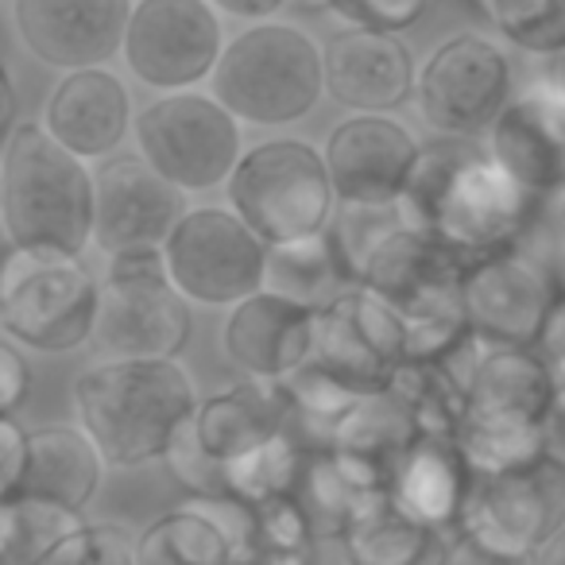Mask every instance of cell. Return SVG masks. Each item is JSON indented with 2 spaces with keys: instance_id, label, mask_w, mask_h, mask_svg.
<instances>
[{
  "instance_id": "1",
  "label": "cell",
  "mask_w": 565,
  "mask_h": 565,
  "mask_svg": "<svg viewBox=\"0 0 565 565\" xmlns=\"http://www.w3.org/2000/svg\"><path fill=\"white\" fill-rule=\"evenodd\" d=\"M539 198L472 136H438L426 143L399 198L407 225H418L465 259L515 248Z\"/></svg>"
},
{
  "instance_id": "12",
  "label": "cell",
  "mask_w": 565,
  "mask_h": 565,
  "mask_svg": "<svg viewBox=\"0 0 565 565\" xmlns=\"http://www.w3.org/2000/svg\"><path fill=\"white\" fill-rule=\"evenodd\" d=\"M171 279L198 307H236L264 287L267 241L228 205H198L163 244Z\"/></svg>"
},
{
  "instance_id": "15",
  "label": "cell",
  "mask_w": 565,
  "mask_h": 565,
  "mask_svg": "<svg viewBox=\"0 0 565 565\" xmlns=\"http://www.w3.org/2000/svg\"><path fill=\"white\" fill-rule=\"evenodd\" d=\"M225 43L210 0H136L120 55L136 82L156 94H174L210 78Z\"/></svg>"
},
{
  "instance_id": "16",
  "label": "cell",
  "mask_w": 565,
  "mask_h": 565,
  "mask_svg": "<svg viewBox=\"0 0 565 565\" xmlns=\"http://www.w3.org/2000/svg\"><path fill=\"white\" fill-rule=\"evenodd\" d=\"M565 287L550 264L523 248L488 252L469 259L465 271V318L472 333L492 345H534Z\"/></svg>"
},
{
  "instance_id": "10",
  "label": "cell",
  "mask_w": 565,
  "mask_h": 565,
  "mask_svg": "<svg viewBox=\"0 0 565 565\" xmlns=\"http://www.w3.org/2000/svg\"><path fill=\"white\" fill-rule=\"evenodd\" d=\"M244 120L217 94L174 89L136 117V151L186 194L225 186L244 156Z\"/></svg>"
},
{
  "instance_id": "19",
  "label": "cell",
  "mask_w": 565,
  "mask_h": 565,
  "mask_svg": "<svg viewBox=\"0 0 565 565\" xmlns=\"http://www.w3.org/2000/svg\"><path fill=\"white\" fill-rule=\"evenodd\" d=\"M136 0H17L12 20L28 55L55 71L105 66L125 51Z\"/></svg>"
},
{
  "instance_id": "30",
  "label": "cell",
  "mask_w": 565,
  "mask_h": 565,
  "mask_svg": "<svg viewBox=\"0 0 565 565\" xmlns=\"http://www.w3.org/2000/svg\"><path fill=\"white\" fill-rule=\"evenodd\" d=\"M86 523L82 511L63 503L12 495L0 500V562L4 565H47V557Z\"/></svg>"
},
{
  "instance_id": "38",
  "label": "cell",
  "mask_w": 565,
  "mask_h": 565,
  "mask_svg": "<svg viewBox=\"0 0 565 565\" xmlns=\"http://www.w3.org/2000/svg\"><path fill=\"white\" fill-rule=\"evenodd\" d=\"M210 4L217 12H225V17L248 20V24L279 17L282 9H295V0H210Z\"/></svg>"
},
{
  "instance_id": "2",
  "label": "cell",
  "mask_w": 565,
  "mask_h": 565,
  "mask_svg": "<svg viewBox=\"0 0 565 565\" xmlns=\"http://www.w3.org/2000/svg\"><path fill=\"white\" fill-rule=\"evenodd\" d=\"M74 407L109 469H140L198 415V387L179 356H109L78 376Z\"/></svg>"
},
{
  "instance_id": "32",
  "label": "cell",
  "mask_w": 565,
  "mask_h": 565,
  "mask_svg": "<svg viewBox=\"0 0 565 565\" xmlns=\"http://www.w3.org/2000/svg\"><path fill=\"white\" fill-rule=\"evenodd\" d=\"M315 539V519L299 495L252 503V557H302Z\"/></svg>"
},
{
  "instance_id": "14",
  "label": "cell",
  "mask_w": 565,
  "mask_h": 565,
  "mask_svg": "<svg viewBox=\"0 0 565 565\" xmlns=\"http://www.w3.org/2000/svg\"><path fill=\"white\" fill-rule=\"evenodd\" d=\"M411 361L407 322L380 295L353 282L318 307L310 364L330 372L353 392H384Z\"/></svg>"
},
{
  "instance_id": "4",
  "label": "cell",
  "mask_w": 565,
  "mask_h": 565,
  "mask_svg": "<svg viewBox=\"0 0 565 565\" xmlns=\"http://www.w3.org/2000/svg\"><path fill=\"white\" fill-rule=\"evenodd\" d=\"M469 259L418 225H395L361 267V287L387 302L407 322L411 356L441 361L472 341L465 318Z\"/></svg>"
},
{
  "instance_id": "27",
  "label": "cell",
  "mask_w": 565,
  "mask_h": 565,
  "mask_svg": "<svg viewBox=\"0 0 565 565\" xmlns=\"http://www.w3.org/2000/svg\"><path fill=\"white\" fill-rule=\"evenodd\" d=\"M102 446L89 438L86 426H40L32 430V454H28V469L20 484L0 500L12 495H35V500L63 503L71 511H86V503L97 495L105 480Z\"/></svg>"
},
{
  "instance_id": "18",
  "label": "cell",
  "mask_w": 565,
  "mask_h": 565,
  "mask_svg": "<svg viewBox=\"0 0 565 565\" xmlns=\"http://www.w3.org/2000/svg\"><path fill=\"white\" fill-rule=\"evenodd\" d=\"M338 205H399L423 143L387 113H353L326 140Z\"/></svg>"
},
{
  "instance_id": "21",
  "label": "cell",
  "mask_w": 565,
  "mask_h": 565,
  "mask_svg": "<svg viewBox=\"0 0 565 565\" xmlns=\"http://www.w3.org/2000/svg\"><path fill=\"white\" fill-rule=\"evenodd\" d=\"M488 151L534 198L565 194V97L534 74L488 128Z\"/></svg>"
},
{
  "instance_id": "42",
  "label": "cell",
  "mask_w": 565,
  "mask_h": 565,
  "mask_svg": "<svg viewBox=\"0 0 565 565\" xmlns=\"http://www.w3.org/2000/svg\"><path fill=\"white\" fill-rule=\"evenodd\" d=\"M539 562H565V526L554 534V539L546 542V546H542Z\"/></svg>"
},
{
  "instance_id": "34",
  "label": "cell",
  "mask_w": 565,
  "mask_h": 565,
  "mask_svg": "<svg viewBox=\"0 0 565 565\" xmlns=\"http://www.w3.org/2000/svg\"><path fill=\"white\" fill-rule=\"evenodd\" d=\"M322 9L341 17L345 24L407 32L411 24H418L426 17L430 0H322Z\"/></svg>"
},
{
  "instance_id": "43",
  "label": "cell",
  "mask_w": 565,
  "mask_h": 565,
  "mask_svg": "<svg viewBox=\"0 0 565 565\" xmlns=\"http://www.w3.org/2000/svg\"><path fill=\"white\" fill-rule=\"evenodd\" d=\"M472 9H480V12H488V4H492V0H469Z\"/></svg>"
},
{
  "instance_id": "23",
  "label": "cell",
  "mask_w": 565,
  "mask_h": 565,
  "mask_svg": "<svg viewBox=\"0 0 565 565\" xmlns=\"http://www.w3.org/2000/svg\"><path fill=\"white\" fill-rule=\"evenodd\" d=\"M252 557V503L241 495H190L140 534V565H217Z\"/></svg>"
},
{
  "instance_id": "36",
  "label": "cell",
  "mask_w": 565,
  "mask_h": 565,
  "mask_svg": "<svg viewBox=\"0 0 565 565\" xmlns=\"http://www.w3.org/2000/svg\"><path fill=\"white\" fill-rule=\"evenodd\" d=\"M20 349L24 345H17L12 338L0 349V411H4V415H17L20 403L32 392V369H28Z\"/></svg>"
},
{
  "instance_id": "35",
  "label": "cell",
  "mask_w": 565,
  "mask_h": 565,
  "mask_svg": "<svg viewBox=\"0 0 565 565\" xmlns=\"http://www.w3.org/2000/svg\"><path fill=\"white\" fill-rule=\"evenodd\" d=\"M32 454V430L17 423L12 415L0 418V495H9L20 484Z\"/></svg>"
},
{
  "instance_id": "28",
  "label": "cell",
  "mask_w": 565,
  "mask_h": 565,
  "mask_svg": "<svg viewBox=\"0 0 565 565\" xmlns=\"http://www.w3.org/2000/svg\"><path fill=\"white\" fill-rule=\"evenodd\" d=\"M353 282L356 279H353V267H349V256L341 248L338 233H330V228L267 244V271H264L267 291H279L287 299L322 307L326 299H333V295L353 287Z\"/></svg>"
},
{
  "instance_id": "31",
  "label": "cell",
  "mask_w": 565,
  "mask_h": 565,
  "mask_svg": "<svg viewBox=\"0 0 565 565\" xmlns=\"http://www.w3.org/2000/svg\"><path fill=\"white\" fill-rule=\"evenodd\" d=\"M484 17L503 40L534 58L565 51V0H492Z\"/></svg>"
},
{
  "instance_id": "24",
  "label": "cell",
  "mask_w": 565,
  "mask_h": 565,
  "mask_svg": "<svg viewBox=\"0 0 565 565\" xmlns=\"http://www.w3.org/2000/svg\"><path fill=\"white\" fill-rule=\"evenodd\" d=\"M43 125L74 156H82L86 163H102V159L117 156L120 143L132 136V94L117 74L102 71V66L71 71L51 89Z\"/></svg>"
},
{
  "instance_id": "37",
  "label": "cell",
  "mask_w": 565,
  "mask_h": 565,
  "mask_svg": "<svg viewBox=\"0 0 565 565\" xmlns=\"http://www.w3.org/2000/svg\"><path fill=\"white\" fill-rule=\"evenodd\" d=\"M534 349H539L542 361L554 369V376L565 380V291L557 295V302H554V310H550V318H546V326H542Z\"/></svg>"
},
{
  "instance_id": "44",
  "label": "cell",
  "mask_w": 565,
  "mask_h": 565,
  "mask_svg": "<svg viewBox=\"0 0 565 565\" xmlns=\"http://www.w3.org/2000/svg\"><path fill=\"white\" fill-rule=\"evenodd\" d=\"M557 213H562V236H565V194H562V210Z\"/></svg>"
},
{
  "instance_id": "29",
  "label": "cell",
  "mask_w": 565,
  "mask_h": 565,
  "mask_svg": "<svg viewBox=\"0 0 565 565\" xmlns=\"http://www.w3.org/2000/svg\"><path fill=\"white\" fill-rule=\"evenodd\" d=\"M345 542L353 550V562L369 565L446 562L449 531H434V526L418 523L411 511H403L392 500V492H384L349 523Z\"/></svg>"
},
{
  "instance_id": "25",
  "label": "cell",
  "mask_w": 565,
  "mask_h": 565,
  "mask_svg": "<svg viewBox=\"0 0 565 565\" xmlns=\"http://www.w3.org/2000/svg\"><path fill=\"white\" fill-rule=\"evenodd\" d=\"M472 488V465L449 434H418L392 465V500L434 531H454Z\"/></svg>"
},
{
  "instance_id": "17",
  "label": "cell",
  "mask_w": 565,
  "mask_h": 565,
  "mask_svg": "<svg viewBox=\"0 0 565 565\" xmlns=\"http://www.w3.org/2000/svg\"><path fill=\"white\" fill-rule=\"evenodd\" d=\"M186 190L136 156H109L97 167L94 244L113 256L128 248H163L167 236L186 217Z\"/></svg>"
},
{
  "instance_id": "26",
  "label": "cell",
  "mask_w": 565,
  "mask_h": 565,
  "mask_svg": "<svg viewBox=\"0 0 565 565\" xmlns=\"http://www.w3.org/2000/svg\"><path fill=\"white\" fill-rule=\"evenodd\" d=\"M194 430L217 461L233 465L275 434L291 430V395L282 380H241L213 399L198 403Z\"/></svg>"
},
{
  "instance_id": "40",
  "label": "cell",
  "mask_w": 565,
  "mask_h": 565,
  "mask_svg": "<svg viewBox=\"0 0 565 565\" xmlns=\"http://www.w3.org/2000/svg\"><path fill=\"white\" fill-rule=\"evenodd\" d=\"M17 109H20L17 78H12V74H4V113H0V128H4V136H12V128L20 125V120H17Z\"/></svg>"
},
{
  "instance_id": "9",
  "label": "cell",
  "mask_w": 565,
  "mask_h": 565,
  "mask_svg": "<svg viewBox=\"0 0 565 565\" xmlns=\"http://www.w3.org/2000/svg\"><path fill=\"white\" fill-rule=\"evenodd\" d=\"M565 526V461L550 449L495 472H472L457 531L472 534L495 562H539Z\"/></svg>"
},
{
  "instance_id": "8",
  "label": "cell",
  "mask_w": 565,
  "mask_h": 565,
  "mask_svg": "<svg viewBox=\"0 0 565 565\" xmlns=\"http://www.w3.org/2000/svg\"><path fill=\"white\" fill-rule=\"evenodd\" d=\"M228 205L267 244L330 228L338 190L326 151L307 140H264L248 148L225 182Z\"/></svg>"
},
{
  "instance_id": "13",
  "label": "cell",
  "mask_w": 565,
  "mask_h": 565,
  "mask_svg": "<svg viewBox=\"0 0 565 565\" xmlns=\"http://www.w3.org/2000/svg\"><path fill=\"white\" fill-rule=\"evenodd\" d=\"M515 97L511 58L484 35H454L418 66V117L438 136H480Z\"/></svg>"
},
{
  "instance_id": "39",
  "label": "cell",
  "mask_w": 565,
  "mask_h": 565,
  "mask_svg": "<svg viewBox=\"0 0 565 565\" xmlns=\"http://www.w3.org/2000/svg\"><path fill=\"white\" fill-rule=\"evenodd\" d=\"M546 449L565 461V380L557 384L554 411H550V430H546Z\"/></svg>"
},
{
  "instance_id": "33",
  "label": "cell",
  "mask_w": 565,
  "mask_h": 565,
  "mask_svg": "<svg viewBox=\"0 0 565 565\" xmlns=\"http://www.w3.org/2000/svg\"><path fill=\"white\" fill-rule=\"evenodd\" d=\"M140 565V534H128L117 523H82L47 565Z\"/></svg>"
},
{
  "instance_id": "41",
  "label": "cell",
  "mask_w": 565,
  "mask_h": 565,
  "mask_svg": "<svg viewBox=\"0 0 565 565\" xmlns=\"http://www.w3.org/2000/svg\"><path fill=\"white\" fill-rule=\"evenodd\" d=\"M542 78H546L550 86L565 97V51H562V55H554V58H546V66H542Z\"/></svg>"
},
{
  "instance_id": "11",
  "label": "cell",
  "mask_w": 565,
  "mask_h": 565,
  "mask_svg": "<svg viewBox=\"0 0 565 565\" xmlns=\"http://www.w3.org/2000/svg\"><path fill=\"white\" fill-rule=\"evenodd\" d=\"M190 330V299L174 287L163 248L113 252L102 279L97 345L109 356H179Z\"/></svg>"
},
{
  "instance_id": "20",
  "label": "cell",
  "mask_w": 565,
  "mask_h": 565,
  "mask_svg": "<svg viewBox=\"0 0 565 565\" xmlns=\"http://www.w3.org/2000/svg\"><path fill=\"white\" fill-rule=\"evenodd\" d=\"M315 333L318 307L259 287L256 295H248L228 310L225 330H221V349L244 376L287 380L310 364Z\"/></svg>"
},
{
  "instance_id": "3",
  "label": "cell",
  "mask_w": 565,
  "mask_h": 565,
  "mask_svg": "<svg viewBox=\"0 0 565 565\" xmlns=\"http://www.w3.org/2000/svg\"><path fill=\"white\" fill-rule=\"evenodd\" d=\"M97 174L86 159L47 132V125H24L4 136L0 167V221L9 248H40L86 256L94 244Z\"/></svg>"
},
{
  "instance_id": "22",
  "label": "cell",
  "mask_w": 565,
  "mask_h": 565,
  "mask_svg": "<svg viewBox=\"0 0 565 565\" xmlns=\"http://www.w3.org/2000/svg\"><path fill=\"white\" fill-rule=\"evenodd\" d=\"M326 94L353 113H392L415 97L418 66L399 32L349 24L326 43Z\"/></svg>"
},
{
  "instance_id": "7",
  "label": "cell",
  "mask_w": 565,
  "mask_h": 565,
  "mask_svg": "<svg viewBox=\"0 0 565 565\" xmlns=\"http://www.w3.org/2000/svg\"><path fill=\"white\" fill-rule=\"evenodd\" d=\"M102 279L82 256L9 248L0 271V330L35 353H74L97 338Z\"/></svg>"
},
{
  "instance_id": "6",
  "label": "cell",
  "mask_w": 565,
  "mask_h": 565,
  "mask_svg": "<svg viewBox=\"0 0 565 565\" xmlns=\"http://www.w3.org/2000/svg\"><path fill=\"white\" fill-rule=\"evenodd\" d=\"M210 89L244 125H299L326 94V51L302 28L259 20L225 43Z\"/></svg>"
},
{
  "instance_id": "5",
  "label": "cell",
  "mask_w": 565,
  "mask_h": 565,
  "mask_svg": "<svg viewBox=\"0 0 565 565\" xmlns=\"http://www.w3.org/2000/svg\"><path fill=\"white\" fill-rule=\"evenodd\" d=\"M557 384L562 380L534 345L484 349L454 434L472 472L508 469L546 449Z\"/></svg>"
}]
</instances>
